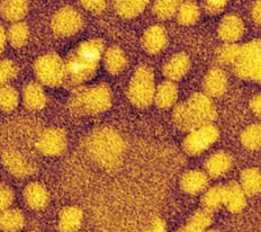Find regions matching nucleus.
Segmentation results:
<instances>
[{
  "label": "nucleus",
  "mask_w": 261,
  "mask_h": 232,
  "mask_svg": "<svg viewBox=\"0 0 261 232\" xmlns=\"http://www.w3.org/2000/svg\"><path fill=\"white\" fill-rule=\"evenodd\" d=\"M104 53L100 40L86 41L70 53L64 62V80L70 86H77L90 79L96 72Z\"/></svg>",
  "instance_id": "nucleus-1"
},
{
  "label": "nucleus",
  "mask_w": 261,
  "mask_h": 232,
  "mask_svg": "<svg viewBox=\"0 0 261 232\" xmlns=\"http://www.w3.org/2000/svg\"><path fill=\"white\" fill-rule=\"evenodd\" d=\"M215 116L213 102L208 96L195 94L186 102L176 107L173 122L180 130L192 132L206 124H211Z\"/></svg>",
  "instance_id": "nucleus-2"
},
{
  "label": "nucleus",
  "mask_w": 261,
  "mask_h": 232,
  "mask_svg": "<svg viewBox=\"0 0 261 232\" xmlns=\"http://www.w3.org/2000/svg\"><path fill=\"white\" fill-rule=\"evenodd\" d=\"M87 149L91 157L98 161L99 165L112 168L122 158L123 142L117 133L106 128L90 136L87 142Z\"/></svg>",
  "instance_id": "nucleus-3"
},
{
  "label": "nucleus",
  "mask_w": 261,
  "mask_h": 232,
  "mask_svg": "<svg viewBox=\"0 0 261 232\" xmlns=\"http://www.w3.org/2000/svg\"><path fill=\"white\" fill-rule=\"evenodd\" d=\"M112 94L106 85L79 87L70 99V107L77 114H98L111 106Z\"/></svg>",
  "instance_id": "nucleus-4"
},
{
  "label": "nucleus",
  "mask_w": 261,
  "mask_h": 232,
  "mask_svg": "<svg viewBox=\"0 0 261 232\" xmlns=\"http://www.w3.org/2000/svg\"><path fill=\"white\" fill-rule=\"evenodd\" d=\"M154 75L149 68L140 67L128 87V98L138 107H148L154 98Z\"/></svg>",
  "instance_id": "nucleus-5"
},
{
  "label": "nucleus",
  "mask_w": 261,
  "mask_h": 232,
  "mask_svg": "<svg viewBox=\"0 0 261 232\" xmlns=\"http://www.w3.org/2000/svg\"><path fill=\"white\" fill-rule=\"evenodd\" d=\"M234 71L242 79L260 78V42L252 41L240 47L234 60Z\"/></svg>",
  "instance_id": "nucleus-6"
},
{
  "label": "nucleus",
  "mask_w": 261,
  "mask_h": 232,
  "mask_svg": "<svg viewBox=\"0 0 261 232\" xmlns=\"http://www.w3.org/2000/svg\"><path fill=\"white\" fill-rule=\"evenodd\" d=\"M35 74L42 84L56 87L64 80V62L56 53H47L36 61Z\"/></svg>",
  "instance_id": "nucleus-7"
},
{
  "label": "nucleus",
  "mask_w": 261,
  "mask_h": 232,
  "mask_svg": "<svg viewBox=\"0 0 261 232\" xmlns=\"http://www.w3.org/2000/svg\"><path fill=\"white\" fill-rule=\"evenodd\" d=\"M217 138L219 130L213 124H206L189 133V136L185 139L184 149L189 154H199L210 148Z\"/></svg>",
  "instance_id": "nucleus-8"
},
{
  "label": "nucleus",
  "mask_w": 261,
  "mask_h": 232,
  "mask_svg": "<svg viewBox=\"0 0 261 232\" xmlns=\"http://www.w3.org/2000/svg\"><path fill=\"white\" fill-rule=\"evenodd\" d=\"M83 26V18L77 10L71 7H63L54 15L52 29L60 36H70L77 33Z\"/></svg>",
  "instance_id": "nucleus-9"
},
{
  "label": "nucleus",
  "mask_w": 261,
  "mask_h": 232,
  "mask_svg": "<svg viewBox=\"0 0 261 232\" xmlns=\"http://www.w3.org/2000/svg\"><path fill=\"white\" fill-rule=\"evenodd\" d=\"M37 145L44 154L57 156L64 151L67 145V138L62 131L50 128L41 134Z\"/></svg>",
  "instance_id": "nucleus-10"
},
{
  "label": "nucleus",
  "mask_w": 261,
  "mask_h": 232,
  "mask_svg": "<svg viewBox=\"0 0 261 232\" xmlns=\"http://www.w3.org/2000/svg\"><path fill=\"white\" fill-rule=\"evenodd\" d=\"M243 32L244 26L242 20L236 15H227L222 19L219 28L220 37L227 43L238 41L242 36Z\"/></svg>",
  "instance_id": "nucleus-11"
},
{
  "label": "nucleus",
  "mask_w": 261,
  "mask_h": 232,
  "mask_svg": "<svg viewBox=\"0 0 261 232\" xmlns=\"http://www.w3.org/2000/svg\"><path fill=\"white\" fill-rule=\"evenodd\" d=\"M4 161L7 169L14 175L24 177L34 170V166L17 151H7L4 153Z\"/></svg>",
  "instance_id": "nucleus-12"
},
{
  "label": "nucleus",
  "mask_w": 261,
  "mask_h": 232,
  "mask_svg": "<svg viewBox=\"0 0 261 232\" xmlns=\"http://www.w3.org/2000/svg\"><path fill=\"white\" fill-rule=\"evenodd\" d=\"M168 43V37L165 29L161 26H152L144 33L143 46L146 52L155 55L162 51Z\"/></svg>",
  "instance_id": "nucleus-13"
},
{
  "label": "nucleus",
  "mask_w": 261,
  "mask_h": 232,
  "mask_svg": "<svg viewBox=\"0 0 261 232\" xmlns=\"http://www.w3.org/2000/svg\"><path fill=\"white\" fill-rule=\"evenodd\" d=\"M180 185L186 193L197 195L208 186V178L202 171L192 170L181 177Z\"/></svg>",
  "instance_id": "nucleus-14"
},
{
  "label": "nucleus",
  "mask_w": 261,
  "mask_h": 232,
  "mask_svg": "<svg viewBox=\"0 0 261 232\" xmlns=\"http://www.w3.org/2000/svg\"><path fill=\"white\" fill-rule=\"evenodd\" d=\"M226 87V74L221 69H212L204 80V89L206 91V95L219 97L222 94H224Z\"/></svg>",
  "instance_id": "nucleus-15"
},
{
  "label": "nucleus",
  "mask_w": 261,
  "mask_h": 232,
  "mask_svg": "<svg viewBox=\"0 0 261 232\" xmlns=\"http://www.w3.org/2000/svg\"><path fill=\"white\" fill-rule=\"evenodd\" d=\"M190 67V61L185 53H178L173 56L163 67V73L168 79L178 80L187 73Z\"/></svg>",
  "instance_id": "nucleus-16"
},
{
  "label": "nucleus",
  "mask_w": 261,
  "mask_h": 232,
  "mask_svg": "<svg viewBox=\"0 0 261 232\" xmlns=\"http://www.w3.org/2000/svg\"><path fill=\"white\" fill-rule=\"evenodd\" d=\"M25 201L30 208L34 210H41L48 202V194L44 186L37 183H33L25 188Z\"/></svg>",
  "instance_id": "nucleus-17"
},
{
  "label": "nucleus",
  "mask_w": 261,
  "mask_h": 232,
  "mask_svg": "<svg viewBox=\"0 0 261 232\" xmlns=\"http://www.w3.org/2000/svg\"><path fill=\"white\" fill-rule=\"evenodd\" d=\"M232 159L225 152H217L211 156L205 163V168L207 174L213 178H219L231 168Z\"/></svg>",
  "instance_id": "nucleus-18"
},
{
  "label": "nucleus",
  "mask_w": 261,
  "mask_h": 232,
  "mask_svg": "<svg viewBox=\"0 0 261 232\" xmlns=\"http://www.w3.org/2000/svg\"><path fill=\"white\" fill-rule=\"evenodd\" d=\"M24 104L30 110H41L46 102L45 93L39 84L31 83L23 91Z\"/></svg>",
  "instance_id": "nucleus-19"
},
{
  "label": "nucleus",
  "mask_w": 261,
  "mask_h": 232,
  "mask_svg": "<svg viewBox=\"0 0 261 232\" xmlns=\"http://www.w3.org/2000/svg\"><path fill=\"white\" fill-rule=\"evenodd\" d=\"M224 204L231 212L238 213L246 207V194L242 188L236 183H231L225 186V199Z\"/></svg>",
  "instance_id": "nucleus-20"
},
{
  "label": "nucleus",
  "mask_w": 261,
  "mask_h": 232,
  "mask_svg": "<svg viewBox=\"0 0 261 232\" xmlns=\"http://www.w3.org/2000/svg\"><path fill=\"white\" fill-rule=\"evenodd\" d=\"M178 96L177 86L171 82L162 83L155 90L154 98L155 104L161 109H169L176 102Z\"/></svg>",
  "instance_id": "nucleus-21"
},
{
  "label": "nucleus",
  "mask_w": 261,
  "mask_h": 232,
  "mask_svg": "<svg viewBox=\"0 0 261 232\" xmlns=\"http://www.w3.org/2000/svg\"><path fill=\"white\" fill-rule=\"evenodd\" d=\"M83 222V212L78 208H65L60 214V229L62 232H74Z\"/></svg>",
  "instance_id": "nucleus-22"
},
{
  "label": "nucleus",
  "mask_w": 261,
  "mask_h": 232,
  "mask_svg": "<svg viewBox=\"0 0 261 232\" xmlns=\"http://www.w3.org/2000/svg\"><path fill=\"white\" fill-rule=\"evenodd\" d=\"M29 10L26 2H4L0 4V13L3 17L7 20L18 23V21L25 17Z\"/></svg>",
  "instance_id": "nucleus-23"
},
{
  "label": "nucleus",
  "mask_w": 261,
  "mask_h": 232,
  "mask_svg": "<svg viewBox=\"0 0 261 232\" xmlns=\"http://www.w3.org/2000/svg\"><path fill=\"white\" fill-rule=\"evenodd\" d=\"M212 222L211 212L202 210V211L195 212L192 218L189 219L187 224L179 229L177 232H205L206 228Z\"/></svg>",
  "instance_id": "nucleus-24"
},
{
  "label": "nucleus",
  "mask_w": 261,
  "mask_h": 232,
  "mask_svg": "<svg viewBox=\"0 0 261 232\" xmlns=\"http://www.w3.org/2000/svg\"><path fill=\"white\" fill-rule=\"evenodd\" d=\"M127 60L125 58L123 51L116 46L111 47L105 55V67L108 72L116 74L121 72L126 66Z\"/></svg>",
  "instance_id": "nucleus-25"
},
{
  "label": "nucleus",
  "mask_w": 261,
  "mask_h": 232,
  "mask_svg": "<svg viewBox=\"0 0 261 232\" xmlns=\"http://www.w3.org/2000/svg\"><path fill=\"white\" fill-rule=\"evenodd\" d=\"M24 224V217L18 210H6L0 214V226L6 232H17Z\"/></svg>",
  "instance_id": "nucleus-26"
},
{
  "label": "nucleus",
  "mask_w": 261,
  "mask_h": 232,
  "mask_svg": "<svg viewBox=\"0 0 261 232\" xmlns=\"http://www.w3.org/2000/svg\"><path fill=\"white\" fill-rule=\"evenodd\" d=\"M29 35L30 31L27 25L18 21V23H14L10 26L6 33V40H8L14 47H20L29 40Z\"/></svg>",
  "instance_id": "nucleus-27"
},
{
  "label": "nucleus",
  "mask_w": 261,
  "mask_h": 232,
  "mask_svg": "<svg viewBox=\"0 0 261 232\" xmlns=\"http://www.w3.org/2000/svg\"><path fill=\"white\" fill-rule=\"evenodd\" d=\"M244 194L255 195L260 190V174L258 169L250 168L244 170L241 175V186Z\"/></svg>",
  "instance_id": "nucleus-28"
},
{
  "label": "nucleus",
  "mask_w": 261,
  "mask_h": 232,
  "mask_svg": "<svg viewBox=\"0 0 261 232\" xmlns=\"http://www.w3.org/2000/svg\"><path fill=\"white\" fill-rule=\"evenodd\" d=\"M225 199V186L220 185L215 186L205 194L203 197V205L206 211H213L217 208H220V205L224 204Z\"/></svg>",
  "instance_id": "nucleus-29"
},
{
  "label": "nucleus",
  "mask_w": 261,
  "mask_h": 232,
  "mask_svg": "<svg viewBox=\"0 0 261 232\" xmlns=\"http://www.w3.org/2000/svg\"><path fill=\"white\" fill-rule=\"evenodd\" d=\"M19 96L17 90L8 85L0 86V110L12 112L18 105Z\"/></svg>",
  "instance_id": "nucleus-30"
},
{
  "label": "nucleus",
  "mask_w": 261,
  "mask_h": 232,
  "mask_svg": "<svg viewBox=\"0 0 261 232\" xmlns=\"http://www.w3.org/2000/svg\"><path fill=\"white\" fill-rule=\"evenodd\" d=\"M177 17L182 25H193L199 18V9L194 3H185L178 6Z\"/></svg>",
  "instance_id": "nucleus-31"
},
{
  "label": "nucleus",
  "mask_w": 261,
  "mask_h": 232,
  "mask_svg": "<svg viewBox=\"0 0 261 232\" xmlns=\"http://www.w3.org/2000/svg\"><path fill=\"white\" fill-rule=\"evenodd\" d=\"M146 4V2H118L115 3V8L123 17L130 18L142 13Z\"/></svg>",
  "instance_id": "nucleus-32"
},
{
  "label": "nucleus",
  "mask_w": 261,
  "mask_h": 232,
  "mask_svg": "<svg viewBox=\"0 0 261 232\" xmlns=\"http://www.w3.org/2000/svg\"><path fill=\"white\" fill-rule=\"evenodd\" d=\"M242 143L249 149H259L260 145V125L255 124V125L249 126L244 130L242 133Z\"/></svg>",
  "instance_id": "nucleus-33"
},
{
  "label": "nucleus",
  "mask_w": 261,
  "mask_h": 232,
  "mask_svg": "<svg viewBox=\"0 0 261 232\" xmlns=\"http://www.w3.org/2000/svg\"><path fill=\"white\" fill-rule=\"evenodd\" d=\"M177 2H158L153 6V13L156 17L161 19H168L177 13Z\"/></svg>",
  "instance_id": "nucleus-34"
},
{
  "label": "nucleus",
  "mask_w": 261,
  "mask_h": 232,
  "mask_svg": "<svg viewBox=\"0 0 261 232\" xmlns=\"http://www.w3.org/2000/svg\"><path fill=\"white\" fill-rule=\"evenodd\" d=\"M18 69L12 60L0 61V86L7 85L17 75Z\"/></svg>",
  "instance_id": "nucleus-35"
},
{
  "label": "nucleus",
  "mask_w": 261,
  "mask_h": 232,
  "mask_svg": "<svg viewBox=\"0 0 261 232\" xmlns=\"http://www.w3.org/2000/svg\"><path fill=\"white\" fill-rule=\"evenodd\" d=\"M239 50L240 47L233 44H227L223 46L221 50L219 51V58L222 62L224 63H230V62H234L236 58L239 53Z\"/></svg>",
  "instance_id": "nucleus-36"
},
{
  "label": "nucleus",
  "mask_w": 261,
  "mask_h": 232,
  "mask_svg": "<svg viewBox=\"0 0 261 232\" xmlns=\"http://www.w3.org/2000/svg\"><path fill=\"white\" fill-rule=\"evenodd\" d=\"M14 201V193L7 185H0V212L6 211Z\"/></svg>",
  "instance_id": "nucleus-37"
},
{
  "label": "nucleus",
  "mask_w": 261,
  "mask_h": 232,
  "mask_svg": "<svg viewBox=\"0 0 261 232\" xmlns=\"http://www.w3.org/2000/svg\"><path fill=\"white\" fill-rule=\"evenodd\" d=\"M226 5L225 2H207L205 3V9L207 10L210 14H219L221 13L224 6Z\"/></svg>",
  "instance_id": "nucleus-38"
},
{
  "label": "nucleus",
  "mask_w": 261,
  "mask_h": 232,
  "mask_svg": "<svg viewBox=\"0 0 261 232\" xmlns=\"http://www.w3.org/2000/svg\"><path fill=\"white\" fill-rule=\"evenodd\" d=\"M143 232H166L165 222L161 220H154Z\"/></svg>",
  "instance_id": "nucleus-39"
},
{
  "label": "nucleus",
  "mask_w": 261,
  "mask_h": 232,
  "mask_svg": "<svg viewBox=\"0 0 261 232\" xmlns=\"http://www.w3.org/2000/svg\"><path fill=\"white\" fill-rule=\"evenodd\" d=\"M88 10L91 12H101L105 8V3L102 2H83L81 3Z\"/></svg>",
  "instance_id": "nucleus-40"
},
{
  "label": "nucleus",
  "mask_w": 261,
  "mask_h": 232,
  "mask_svg": "<svg viewBox=\"0 0 261 232\" xmlns=\"http://www.w3.org/2000/svg\"><path fill=\"white\" fill-rule=\"evenodd\" d=\"M5 44H6V32H5L3 26H0V55L4 51Z\"/></svg>",
  "instance_id": "nucleus-41"
},
{
  "label": "nucleus",
  "mask_w": 261,
  "mask_h": 232,
  "mask_svg": "<svg viewBox=\"0 0 261 232\" xmlns=\"http://www.w3.org/2000/svg\"><path fill=\"white\" fill-rule=\"evenodd\" d=\"M251 107H252L253 112H255V114L260 115V97H259V95L255 97V98L252 99Z\"/></svg>",
  "instance_id": "nucleus-42"
},
{
  "label": "nucleus",
  "mask_w": 261,
  "mask_h": 232,
  "mask_svg": "<svg viewBox=\"0 0 261 232\" xmlns=\"http://www.w3.org/2000/svg\"><path fill=\"white\" fill-rule=\"evenodd\" d=\"M259 5H260V3L258 2L257 4H255V6H253V9H252V17L255 18L258 24L260 23V6Z\"/></svg>",
  "instance_id": "nucleus-43"
},
{
  "label": "nucleus",
  "mask_w": 261,
  "mask_h": 232,
  "mask_svg": "<svg viewBox=\"0 0 261 232\" xmlns=\"http://www.w3.org/2000/svg\"><path fill=\"white\" fill-rule=\"evenodd\" d=\"M205 232H220V231H217V230H208V231H205Z\"/></svg>",
  "instance_id": "nucleus-44"
}]
</instances>
